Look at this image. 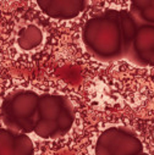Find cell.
I'll use <instances>...</instances> for the list:
<instances>
[{
  "label": "cell",
  "mask_w": 154,
  "mask_h": 155,
  "mask_svg": "<svg viewBox=\"0 0 154 155\" xmlns=\"http://www.w3.org/2000/svg\"><path fill=\"white\" fill-rule=\"evenodd\" d=\"M129 10L138 22L154 26V0H135Z\"/></svg>",
  "instance_id": "9"
},
{
  "label": "cell",
  "mask_w": 154,
  "mask_h": 155,
  "mask_svg": "<svg viewBox=\"0 0 154 155\" xmlns=\"http://www.w3.org/2000/svg\"><path fill=\"white\" fill-rule=\"evenodd\" d=\"M37 4L44 15L54 20H72L87 8L85 0H39Z\"/></svg>",
  "instance_id": "6"
},
{
  "label": "cell",
  "mask_w": 154,
  "mask_h": 155,
  "mask_svg": "<svg viewBox=\"0 0 154 155\" xmlns=\"http://www.w3.org/2000/svg\"><path fill=\"white\" fill-rule=\"evenodd\" d=\"M126 59L141 67H154V26L139 22Z\"/></svg>",
  "instance_id": "5"
},
{
  "label": "cell",
  "mask_w": 154,
  "mask_h": 155,
  "mask_svg": "<svg viewBox=\"0 0 154 155\" xmlns=\"http://www.w3.org/2000/svg\"><path fill=\"white\" fill-rule=\"evenodd\" d=\"M141 155H149V154H146V153H142Z\"/></svg>",
  "instance_id": "11"
},
{
  "label": "cell",
  "mask_w": 154,
  "mask_h": 155,
  "mask_svg": "<svg viewBox=\"0 0 154 155\" xmlns=\"http://www.w3.org/2000/svg\"><path fill=\"white\" fill-rule=\"evenodd\" d=\"M120 22H121V29H122L124 42H125V48H126V56H127V51H129L131 43L135 38V34H136L139 22L130 12V10H125V9L120 10Z\"/></svg>",
  "instance_id": "10"
},
{
  "label": "cell",
  "mask_w": 154,
  "mask_h": 155,
  "mask_svg": "<svg viewBox=\"0 0 154 155\" xmlns=\"http://www.w3.org/2000/svg\"><path fill=\"white\" fill-rule=\"evenodd\" d=\"M81 38L87 51L99 61L110 62L126 58L120 10L109 9L87 20Z\"/></svg>",
  "instance_id": "1"
},
{
  "label": "cell",
  "mask_w": 154,
  "mask_h": 155,
  "mask_svg": "<svg viewBox=\"0 0 154 155\" xmlns=\"http://www.w3.org/2000/svg\"><path fill=\"white\" fill-rule=\"evenodd\" d=\"M43 42L42 29L35 25H28L22 27L17 34V44L22 50H33Z\"/></svg>",
  "instance_id": "8"
},
{
  "label": "cell",
  "mask_w": 154,
  "mask_h": 155,
  "mask_svg": "<svg viewBox=\"0 0 154 155\" xmlns=\"http://www.w3.org/2000/svg\"><path fill=\"white\" fill-rule=\"evenodd\" d=\"M34 145L28 134L0 128V155H33Z\"/></svg>",
  "instance_id": "7"
},
{
  "label": "cell",
  "mask_w": 154,
  "mask_h": 155,
  "mask_svg": "<svg viewBox=\"0 0 154 155\" xmlns=\"http://www.w3.org/2000/svg\"><path fill=\"white\" fill-rule=\"evenodd\" d=\"M75 107L67 97L42 94L38 104V121L33 133L43 139H56L66 136L75 122Z\"/></svg>",
  "instance_id": "2"
},
{
  "label": "cell",
  "mask_w": 154,
  "mask_h": 155,
  "mask_svg": "<svg viewBox=\"0 0 154 155\" xmlns=\"http://www.w3.org/2000/svg\"><path fill=\"white\" fill-rule=\"evenodd\" d=\"M95 155H141L143 144L135 131L125 126H112L97 139Z\"/></svg>",
  "instance_id": "4"
},
{
  "label": "cell",
  "mask_w": 154,
  "mask_h": 155,
  "mask_svg": "<svg viewBox=\"0 0 154 155\" xmlns=\"http://www.w3.org/2000/svg\"><path fill=\"white\" fill-rule=\"evenodd\" d=\"M39 94L28 89L10 92L2 103V120L6 128L29 134L38 121Z\"/></svg>",
  "instance_id": "3"
}]
</instances>
